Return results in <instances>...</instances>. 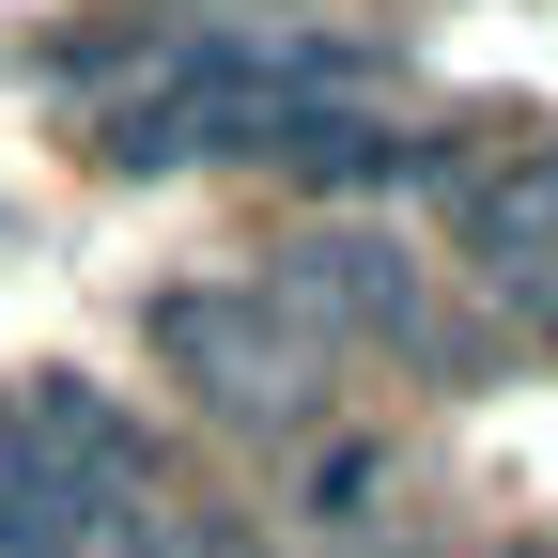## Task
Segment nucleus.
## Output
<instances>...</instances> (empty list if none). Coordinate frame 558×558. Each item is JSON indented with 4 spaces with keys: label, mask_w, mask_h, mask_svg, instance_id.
<instances>
[{
    "label": "nucleus",
    "mask_w": 558,
    "mask_h": 558,
    "mask_svg": "<svg viewBox=\"0 0 558 558\" xmlns=\"http://www.w3.org/2000/svg\"><path fill=\"white\" fill-rule=\"evenodd\" d=\"M140 341H156V373L202 418H233V435H295V418L341 388V357L279 311V279H171V295L140 311Z\"/></svg>",
    "instance_id": "nucleus-2"
},
{
    "label": "nucleus",
    "mask_w": 558,
    "mask_h": 558,
    "mask_svg": "<svg viewBox=\"0 0 558 558\" xmlns=\"http://www.w3.org/2000/svg\"><path fill=\"white\" fill-rule=\"evenodd\" d=\"M481 558H558V543H543V527H512V543H481Z\"/></svg>",
    "instance_id": "nucleus-10"
},
{
    "label": "nucleus",
    "mask_w": 558,
    "mask_h": 558,
    "mask_svg": "<svg viewBox=\"0 0 558 558\" xmlns=\"http://www.w3.org/2000/svg\"><path fill=\"white\" fill-rule=\"evenodd\" d=\"M450 248L527 341H558V140H512V156L450 171Z\"/></svg>",
    "instance_id": "nucleus-4"
},
{
    "label": "nucleus",
    "mask_w": 558,
    "mask_h": 558,
    "mask_svg": "<svg viewBox=\"0 0 558 558\" xmlns=\"http://www.w3.org/2000/svg\"><path fill=\"white\" fill-rule=\"evenodd\" d=\"M388 435H311V465H295V512L311 527H388Z\"/></svg>",
    "instance_id": "nucleus-7"
},
{
    "label": "nucleus",
    "mask_w": 558,
    "mask_h": 558,
    "mask_svg": "<svg viewBox=\"0 0 558 558\" xmlns=\"http://www.w3.org/2000/svg\"><path fill=\"white\" fill-rule=\"evenodd\" d=\"M264 171H295V186H418V171H450V156H435L418 124H388V109H357V94H341V109H311L295 140H279Z\"/></svg>",
    "instance_id": "nucleus-6"
},
{
    "label": "nucleus",
    "mask_w": 558,
    "mask_h": 558,
    "mask_svg": "<svg viewBox=\"0 0 558 558\" xmlns=\"http://www.w3.org/2000/svg\"><path fill=\"white\" fill-rule=\"evenodd\" d=\"M264 279H279V311H295L326 357H388V373H450V357H465V341H450V311H435V264H418V248H388L373 218L295 233Z\"/></svg>",
    "instance_id": "nucleus-3"
},
{
    "label": "nucleus",
    "mask_w": 558,
    "mask_h": 558,
    "mask_svg": "<svg viewBox=\"0 0 558 558\" xmlns=\"http://www.w3.org/2000/svg\"><path fill=\"white\" fill-rule=\"evenodd\" d=\"M0 435H16L78 512H124V497H156V435L109 403V388H78V373H32V388H0Z\"/></svg>",
    "instance_id": "nucleus-5"
},
{
    "label": "nucleus",
    "mask_w": 558,
    "mask_h": 558,
    "mask_svg": "<svg viewBox=\"0 0 558 558\" xmlns=\"http://www.w3.org/2000/svg\"><path fill=\"white\" fill-rule=\"evenodd\" d=\"M373 78V47H311V32H248V16H218V32H171L140 78L94 109V156L109 171H202V156H279L311 109H341Z\"/></svg>",
    "instance_id": "nucleus-1"
},
{
    "label": "nucleus",
    "mask_w": 558,
    "mask_h": 558,
    "mask_svg": "<svg viewBox=\"0 0 558 558\" xmlns=\"http://www.w3.org/2000/svg\"><path fill=\"white\" fill-rule=\"evenodd\" d=\"M186 558H264V543H248L233 512H186Z\"/></svg>",
    "instance_id": "nucleus-9"
},
{
    "label": "nucleus",
    "mask_w": 558,
    "mask_h": 558,
    "mask_svg": "<svg viewBox=\"0 0 558 558\" xmlns=\"http://www.w3.org/2000/svg\"><path fill=\"white\" fill-rule=\"evenodd\" d=\"M0 558H94V512L62 497L16 435H0Z\"/></svg>",
    "instance_id": "nucleus-8"
}]
</instances>
